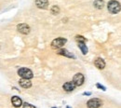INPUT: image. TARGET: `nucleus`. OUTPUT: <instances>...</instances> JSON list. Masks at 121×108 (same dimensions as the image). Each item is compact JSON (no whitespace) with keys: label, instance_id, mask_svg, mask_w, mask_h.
<instances>
[{"label":"nucleus","instance_id":"1","mask_svg":"<svg viewBox=\"0 0 121 108\" xmlns=\"http://www.w3.org/2000/svg\"><path fill=\"white\" fill-rule=\"evenodd\" d=\"M107 9H108V11L112 14H117L120 11V4L118 1H116V0H111L108 5H107Z\"/></svg>","mask_w":121,"mask_h":108},{"label":"nucleus","instance_id":"2","mask_svg":"<svg viewBox=\"0 0 121 108\" xmlns=\"http://www.w3.org/2000/svg\"><path fill=\"white\" fill-rule=\"evenodd\" d=\"M18 75L22 78H26V79H31L34 77V74L28 68H20L18 70Z\"/></svg>","mask_w":121,"mask_h":108},{"label":"nucleus","instance_id":"3","mask_svg":"<svg viewBox=\"0 0 121 108\" xmlns=\"http://www.w3.org/2000/svg\"><path fill=\"white\" fill-rule=\"evenodd\" d=\"M67 42V40L65 38H62V37H58L56 39H54L52 42H51V48H55V49H58V48H61L62 47L64 46V44Z\"/></svg>","mask_w":121,"mask_h":108},{"label":"nucleus","instance_id":"4","mask_svg":"<svg viewBox=\"0 0 121 108\" xmlns=\"http://www.w3.org/2000/svg\"><path fill=\"white\" fill-rule=\"evenodd\" d=\"M102 105H103V102L98 98H92L87 103V106L89 108H99Z\"/></svg>","mask_w":121,"mask_h":108},{"label":"nucleus","instance_id":"5","mask_svg":"<svg viewBox=\"0 0 121 108\" xmlns=\"http://www.w3.org/2000/svg\"><path fill=\"white\" fill-rule=\"evenodd\" d=\"M84 80H85V77L83 76V74L81 73H77L74 76V78H73V82L74 84L76 85V87H80L83 85L84 83Z\"/></svg>","mask_w":121,"mask_h":108},{"label":"nucleus","instance_id":"6","mask_svg":"<svg viewBox=\"0 0 121 108\" xmlns=\"http://www.w3.org/2000/svg\"><path fill=\"white\" fill-rule=\"evenodd\" d=\"M17 29H18V31L20 32L21 34H23V35H28L30 33V26L28 24H26V23L18 24Z\"/></svg>","mask_w":121,"mask_h":108},{"label":"nucleus","instance_id":"7","mask_svg":"<svg viewBox=\"0 0 121 108\" xmlns=\"http://www.w3.org/2000/svg\"><path fill=\"white\" fill-rule=\"evenodd\" d=\"M62 89H63L65 91H67V92H71V91H73L76 89V85L74 84L73 81H69V82H66V83L63 84Z\"/></svg>","mask_w":121,"mask_h":108},{"label":"nucleus","instance_id":"8","mask_svg":"<svg viewBox=\"0 0 121 108\" xmlns=\"http://www.w3.org/2000/svg\"><path fill=\"white\" fill-rule=\"evenodd\" d=\"M19 84L23 89H29L32 86V82L30 81V79H26V78H22L19 81Z\"/></svg>","mask_w":121,"mask_h":108},{"label":"nucleus","instance_id":"9","mask_svg":"<svg viewBox=\"0 0 121 108\" xmlns=\"http://www.w3.org/2000/svg\"><path fill=\"white\" fill-rule=\"evenodd\" d=\"M11 104H12V105L16 108L21 107V106L22 105V99H21L20 97H18V96H13V97L11 98Z\"/></svg>","mask_w":121,"mask_h":108},{"label":"nucleus","instance_id":"10","mask_svg":"<svg viewBox=\"0 0 121 108\" xmlns=\"http://www.w3.org/2000/svg\"><path fill=\"white\" fill-rule=\"evenodd\" d=\"M35 5L38 9H45L48 7V0H35Z\"/></svg>","mask_w":121,"mask_h":108},{"label":"nucleus","instance_id":"11","mask_svg":"<svg viewBox=\"0 0 121 108\" xmlns=\"http://www.w3.org/2000/svg\"><path fill=\"white\" fill-rule=\"evenodd\" d=\"M57 54L65 56V57H68V58H75V56H74L73 54H71V53H70L67 49H65V48H58V49H57Z\"/></svg>","mask_w":121,"mask_h":108},{"label":"nucleus","instance_id":"12","mask_svg":"<svg viewBox=\"0 0 121 108\" xmlns=\"http://www.w3.org/2000/svg\"><path fill=\"white\" fill-rule=\"evenodd\" d=\"M94 64H95V66H96L98 69H101V70L104 69V67H105V62H104V59H102V58H97V59L94 61Z\"/></svg>","mask_w":121,"mask_h":108},{"label":"nucleus","instance_id":"13","mask_svg":"<svg viewBox=\"0 0 121 108\" xmlns=\"http://www.w3.org/2000/svg\"><path fill=\"white\" fill-rule=\"evenodd\" d=\"M78 48H80V50L83 53V55H86L88 53V51H89L88 47H87V45L85 43H78Z\"/></svg>","mask_w":121,"mask_h":108},{"label":"nucleus","instance_id":"14","mask_svg":"<svg viewBox=\"0 0 121 108\" xmlns=\"http://www.w3.org/2000/svg\"><path fill=\"white\" fill-rule=\"evenodd\" d=\"M93 5H94V7L96 9H102L104 8V0H96V1H94Z\"/></svg>","mask_w":121,"mask_h":108},{"label":"nucleus","instance_id":"15","mask_svg":"<svg viewBox=\"0 0 121 108\" xmlns=\"http://www.w3.org/2000/svg\"><path fill=\"white\" fill-rule=\"evenodd\" d=\"M50 11H51V13H52L53 15H56V14H58V13L60 12V9H59L58 6H53V7L51 8Z\"/></svg>","mask_w":121,"mask_h":108},{"label":"nucleus","instance_id":"16","mask_svg":"<svg viewBox=\"0 0 121 108\" xmlns=\"http://www.w3.org/2000/svg\"><path fill=\"white\" fill-rule=\"evenodd\" d=\"M76 40L77 41V43H85L87 41V39L84 36H82V35H76Z\"/></svg>","mask_w":121,"mask_h":108},{"label":"nucleus","instance_id":"17","mask_svg":"<svg viewBox=\"0 0 121 108\" xmlns=\"http://www.w3.org/2000/svg\"><path fill=\"white\" fill-rule=\"evenodd\" d=\"M22 108H35L33 104L29 103H22Z\"/></svg>","mask_w":121,"mask_h":108},{"label":"nucleus","instance_id":"18","mask_svg":"<svg viewBox=\"0 0 121 108\" xmlns=\"http://www.w3.org/2000/svg\"><path fill=\"white\" fill-rule=\"evenodd\" d=\"M96 87H97L98 89H101V90H102V91H106L105 87H104V86H103V85H101L100 83H97V84H96Z\"/></svg>","mask_w":121,"mask_h":108},{"label":"nucleus","instance_id":"19","mask_svg":"<svg viewBox=\"0 0 121 108\" xmlns=\"http://www.w3.org/2000/svg\"><path fill=\"white\" fill-rule=\"evenodd\" d=\"M83 95H85V96H90V95H91V92H84L83 93Z\"/></svg>","mask_w":121,"mask_h":108},{"label":"nucleus","instance_id":"20","mask_svg":"<svg viewBox=\"0 0 121 108\" xmlns=\"http://www.w3.org/2000/svg\"><path fill=\"white\" fill-rule=\"evenodd\" d=\"M66 108H71L70 106H66Z\"/></svg>","mask_w":121,"mask_h":108},{"label":"nucleus","instance_id":"21","mask_svg":"<svg viewBox=\"0 0 121 108\" xmlns=\"http://www.w3.org/2000/svg\"><path fill=\"white\" fill-rule=\"evenodd\" d=\"M52 108H56V107H52Z\"/></svg>","mask_w":121,"mask_h":108}]
</instances>
